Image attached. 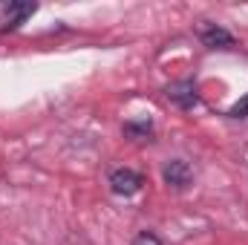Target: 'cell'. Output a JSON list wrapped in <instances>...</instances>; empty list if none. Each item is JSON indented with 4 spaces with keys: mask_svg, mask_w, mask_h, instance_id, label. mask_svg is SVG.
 <instances>
[{
    "mask_svg": "<svg viewBox=\"0 0 248 245\" xmlns=\"http://www.w3.org/2000/svg\"><path fill=\"white\" fill-rule=\"evenodd\" d=\"M35 3H9V6H3V17H6V29H17L26 17H32L35 15Z\"/></svg>",
    "mask_w": 248,
    "mask_h": 245,
    "instance_id": "5b68a950",
    "label": "cell"
},
{
    "mask_svg": "<svg viewBox=\"0 0 248 245\" xmlns=\"http://www.w3.org/2000/svg\"><path fill=\"white\" fill-rule=\"evenodd\" d=\"M162 179H165V184H170L176 190H185L187 184H190V179H193V170H190V165H187L185 159H170L162 168Z\"/></svg>",
    "mask_w": 248,
    "mask_h": 245,
    "instance_id": "3957f363",
    "label": "cell"
},
{
    "mask_svg": "<svg viewBox=\"0 0 248 245\" xmlns=\"http://www.w3.org/2000/svg\"><path fill=\"white\" fill-rule=\"evenodd\" d=\"M228 116H231V119H246L248 116V95L243 98V101H237V104L228 110Z\"/></svg>",
    "mask_w": 248,
    "mask_h": 245,
    "instance_id": "ba28073f",
    "label": "cell"
},
{
    "mask_svg": "<svg viewBox=\"0 0 248 245\" xmlns=\"http://www.w3.org/2000/svg\"><path fill=\"white\" fill-rule=\"evenodd\" d=\"M107 182H110V190L116 196H136L144 187V176L139 170H133V168H116Z\"/></svg>",
    "mask_w": 248,
    "mask_h": 245,
    "instance_id": "6da1fadb",
    "label": "cell"
},
{
    "mask_svg": "<svg viewBox=\"0 0 248 245\" xmlns=\"http://www.w3.org/2000/svg\"><path fill=\"white\" fill-rule=\"evenodd\" d=\"M196 35H199V41H202L205 46H211V49H228V46H234V35H231L228 29L217 26V23H202V26L196 29Z\"/></svg>",
    "mask_w": 248,
    "mask_h": 245,
    "instance_id": "277c9868",
    "label": "cell"
},
{
    "mask_svg": "<svg viewBox=\"0 0 248 245\" xmlns=\"http://www.w3.org/2000/svg\"><path fill=\"white\" fill-rule=\"evenodd\" d=\"M165 95H168V101L176 104L179 110H193V107L199 104V92H196V84H193V81H176V84H170V87L165 90Z\"/></svg>",
    "mask_w": 248,
    "mask_h": 245,
    "instance_id": "7a4b0ae2",
    "label": "cell"
},
{
    "mask_svg": "<svg viewBox=\"0 0 248 245\" xmlns=\"http://www.w3.org/2000/svg\"><path fill=\"white\" fill-rule=\"evenodd\" d=\"M133 245H162V240L153 234V231H139L133 237Z\"/></svg>",
    "mask_w": 248,
    "mask_h": 245,
    "instance_id": "52a82bcc",
    "label": "cell"
},
{
    "mask_svg": "<svg viewBox=\"0 0 248 245\" xmlns=\"http://www.w3.org/2000/svg\"><path fill=\"white\" fill-rule=\"evenodd\" d=\"M150 122H127L124 124V133L127 136H133V138H147L150 136Z\"/></svg>",
    "mask_w": 248,
    "mask_h": 245,
    "instance_id": "8992f818",
    "label": "cell"
}]
</instances>
